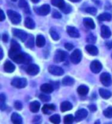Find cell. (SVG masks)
<instances>
[{
	"instance_id": "obj_1",
	"label": "cell",
	"mask_w": 112,
	"mask_h": 124,
	"mask_svg": "<svg viewBox=\"0 0 112 124\" xmlns=\"http://www.w3.org/2000/svg\"><path fill=\"white\" fill-rule=\"evenodd\" d=\"M21 53V46L15 40H12L11 42V49L8 52V55L11 59H12L16 55Z\"/></svg>"
},
{
	"instance_id": "obj_2",
	"label": "cell",
	"mask_w": 112,
	"mask_h": 124,
	"mask_svg": "<svg viewBox=\"0 0 112 124\" xmlns=\"http://www.w3.org/2000/svg\"><path fill=\"white\" fill-rule=\"evenodd\" d=\"M12 60L15 61L16 63H28L30 61H31L32 58L29 56L28 54H25L22 53H20L18 55H16L15 56H14L12 59Z\"/></svg>"
},
{
	"instance_id": "obj_3",
	"label": "cell",
	"mask_w": 112,
	"mask_h": 124,
	"mask_svg": "<svg viewBox=\"0 0 112 124\" xmlns=\"http://www.w3.org/2000/svg\"><path fill=\"white\" fill-rule=\"evenodd\" d=\"M12 85H13L14 87H16L18 89L25 88L27 85V80L25 78H14L11 82Z\"/></svg>"
},
{
	"instance_id": "obj_4",
	"label": "cell",
	"mask_w": 112,
	"mask_h": 124,
	"mask_svg": "<svg viewBox=\"0 0 112 124\" xmlns=\"http://www.w3.org/2000/svg\"><path fill=\"white\" fill-rule=\"evenodd\" d=\"M7 15L8 16V18H9L10 21L13 24L17 25L21 22V16L18 12L12 11V10H8Z\"/></svg>"
},
{
	"instance_id": "obj_5",
	"label": "cell",
	"mask_w": 112,
	"mask_h": 124,
	"mask_svg": "<svg viewBox=\"0 0 112 124\" xmlns=\"http://www.w3.org/2000/svg\"><path fill=\"white\" fill-rule=\"evenodd\" d=\"M82 54L80 49H75L71 55V61L74 64L79 63L81 60Z\"/></svg>"
},
{
	"instance_id": "obj_6",
	"label": "cell",
	"mask_w": 112,
	"mask_h": 124,
	"mask_svg": "<svg viewBox=\"0 0 112 124\" xmlns=\"http://www.w3.org/2000/svg\"><path fill=\"white\" fill-rule=\"evenodd\" d=\"M100 80L101 83L104 85H105V86H110L111 84L112 83L111 76L109 73H107V72H104V73H102L101 75Z\"/></svg>"
},
{
	"instance_id": "obj_7",
	"label": "cell",
	"mask_w": 112,
	"mask_h": 124,
	"mask_svg": "<svg viewBox=\"0 0 112 124\" xmlns=\"http://www.w3.org/2000/svg\"><path fill=\"white\" fill-rule=\"evenodd\" d=\"M12 34L14 35V36L18 37L19 39L21 41H22V42H25L28 38L27 33L25 32H24V31H22V30H21V29H12Z\"/></svg>"
},
{
	"instance_id": "obj_8",
	"label": "cell",
	"mask_w": 112,
	"mask_h": 124,
	"mask_svg": "<svg viewBox=\"0 0 112 124\" xmlns=\"http://www.w3.org/2000/svg\"><path fill=\"white\" fill-rule=\"evenodd\" d=\"M67 53L65 52H64L62 50H57L55 52V57H54V61L55 62H61L64 61V59H66Z\"/></svg>"
},
{
	"instance_id": "obj_9",
	"label": "cell",
	"mask_w": 112,
	"mask_h": 124,
	"mask_svg": "<svg viewBox=\"0 0 112 124\" xmlns=\"http://www.w3.org/2000/svg\"><path fill=\"white\" fill-rule=\"evenodd\" d=\"M87 116H88V111L85 109H81L76 112L75 119L77 122H79L81 120H82V119H85L87 117Z\"/></svg>"
},
{
	"instance_id": "obj_10",
	"label": "cell",
	"mask_w": 112,
	"mask_h": 124,
	"mask_svg": "<svg viewBox=\"0 0 112 124\" xmlns=\"http://www.w3.org/2000/svg\"><path fill=\"white\" fill-rule=\"evenodd\" d=\"M50 9H51L50 6L49 5H47V4L42 6L41 7L38 8L37 9H36V8H35V10L36 11V13H38V15H40V16L48 15L50 12Z\"/></svg>"
},
{
	"instance_id": "obj_11",
	"label": "cell",
	"mask_w": 112,
	"mask_h": 124,
	"mask_svg": "<svg viewBox=\"0 0 112 124\" xmlns=\"http://www.w3.org/2000/svg\"><path fill=\"white\" fill-rule=\"evenodd\" d=\"M49 72L55 76H62L64 74V70L61 67L56 66H50L49 67Z\"/></svg>"
},
{
	"instance_id": "obj_12",
	"label": "cell",
	"mask_w": 112,
	"mask_h": 124,
	"mask_svg": "<svg viewBox=\"0 0 112 124\" xmlns=\"http://www.w3.org/2000/svg\"><path fill=\"white\" fill-rule=\"evenodd\" d=\"M90 68H91V70L94 73H98V72H100V71L102 69V65L99 61L94 60L91 63Z\"/></svg>"
},
{
	"instance_id": "obj_13",
	"label": "cell",
	"mask_w": 112,
	"mask_h": 124,
	"mask_svg": "<svg viewBox=\"0 0 112 124\" xmlns=\"http://www.w3.org/2000/svg\"><path fill=\"white\" fill-rule=\"evenodd\" d=\"M26 72L28 74L31 76H35L39 72V67L35 64H31L27 67Z\"/></svg>"
},
{
	"instance_id": "obj_14",
	"label": "cell",
	"mask_w": 112,
	"mask_h": 124,
	"mask_svg": "<svg viewBox=\"0 0 112 124\" xmlns=\"http://www.w3.org/2000/svg\"><path fill=\"white\" fill-rule=\"evenodd\" d=\"M67 29V32L71 37L72 38H78L80 36V33L78 32V30L73 26H67L66 28Z\"/></svg>"
},
{
	"instance_id": "obj_15",
	"label": "cell",
	"mask_w": 112,
	"mask_h": 124,
	"mask_svg": "<svg viewBox=\"0 0 112 124\" xmlns=\"http://www.w3.org/2000/svg\"><path fill=\"white\" fill-rule=\"evenodd\" d=\"M101 30V34L103 38L107 39V38H109L111 36V32L110 30V29L107 26H106V25H102Z\"/></svg>"
},
{
	"instance_id": "obj_16",
	"label": "cell",
	"mask_w": 112,
	"mask_h": 124,
	"mask_svg": "<svg viewBox=\"0 0 112 124\" xmlns=\"http://www.w3.org/2000/svg\"><path fill=\"white\" fill-rule=\"evenodd\" d=\"M55 109V106L54 104H45L42 107V113L45 114H50Z\"/></svg>"
},
{
	"instance_id": "obj_17",
	"label": "cell",
	"mask_w": 112,
	"mask_h": 124,
	"mask_svg": "<svg viewBox=\"0 0 112 124\" xmlns=\"http://www.w3.org/2000/svg\"><path fill=\"white\" fill-rule=\"evenodd\" d=\"M53 86L49 83H45L41 85V90L42 92L45 93H51L53 92Z\"/></svg>"
},
{
	"instance_id": "obj_18",
	"label": "cell",
	"mask_w": 112,
	"mask_h": 124,
	"mask_svg": "<svg viewBox=\"0 0 112 124\" xmlns=\"http://www.w3.org/2000/svg\"><path fill=\"white\" fill-rule=\"evenodd\" d=\"M85 49L87 50V52L91 54L92 55H96L98 53V49H97L96 46H94V45H88L86 46Z\"/></svg>"
},
{
	"instance_id": "obj_19",
	"label": "cell",
	"mask_w": 112,
	"mask_h": 124,
	"mask_svg": "<svg viewBox=\"0 0 112 124\" xmlns=\"http://www.w3.org/2000/svg\"><path fill=\"white\" fill-rule=\"evenodd\" d=\"M15 69L14 64H12L10 61H6L4 63V70L6 72H12Z\"/></svg>"
},
{
	"instance_id": "obj_20",
	"label": "cell",
	"mask_w": 112,
	"mask_h": 124,
	"mask_svg": "<svg viewBox=\"0 0 112 124\" xmlns=\"http://www.w3.org/2000/svg\"><path fill=\"white\" fill-rule=\"evenodd\" d=\"M60 109H61L62 112H66V111L71 110L72 109V104L70 102L64 101V102H62L61 106H60Z\"/></svg>"
},
{
	"instance_id": "obj_21",
	"label": "cell",
	"mask_w": 112,
	"mask_h": 124,
	"mask_svg": "<svg viewBox=\"0 0 112 124\" xmlns=\"http://www.w3.org/2000/svg\"><path fill=\"white\" fill-rule=\"evenodd\" d=\"M29 108H30V110H31V112L32 113H37L38 110L40 109V103L38 101H34L30 103V106H29Z\"/></svg>"
},
{
	"instance_id": "obj_22",
	"label": "cell",
	"mask_w": 112,
	"mask_h": 124,
	"mask_svg": "<svg viewBox=\"0 0 112 124\" xmlns=\"http://www.w3.org/2000/svg\"><path fill=\"white\" fill-rule=\"evenodd\" d=\"M25 27L29 29H33L35 26V22H34L32 18L27 17L25 20Z\"/></svg>"
},
{
	"instance_id": "obj_23",
	"label": "cell",
	"mask_w": 112,
	"mask_h": 124,
	"mask_svg": "<svg viewBox=\"0 0 112 124\" xmlns=\"http://www.w3.org/2000/svg\"><path fill=\"white\" fill-rule=\"evenodd\" d=\"M99 93H100V96L102 98H104V99H106V100L109 99V98L112 95V93L109 90H107V89H102V88L99 89Z\"/></svg>"
},
{
	"instance_id": "obj_24",
	"label": "cell",
	"mask_w": 112,
	"mask_h": 124,
	"mask_svg": "<svg viewBox=\"0 0 112 124\" xmlns=\"http://www.w3.org/2000/svg\"><path fill=\"white\" fill-rule=\"evenodd\" d=\"M11 119H12V123L15 124H21L22 123V119H21V116L16 113H12V116H11Z\"/></svg>"
},
{
	"instance_id": "obj_25",
	"label": "cell",
	"mask_w": 112,
	"mask_h": 124,
	"mask_svg": "<svg viewBox=\"0 0 112 124\" xmlns=\"http://www.w3.org/2000/svg\"><path fill=\"white\" fill-rule=\"evenodd\" d=\"M83 23H84V25L87 28H89V29H94V28H95V25H94V21L91 19L85 18L83 20Z\"/></svg>"
},
{
	"instance_id": "obj_26",
	"label": "cell",
	"mask_w": 112,
	"mask_h": 124,
	"mask_svg": "<svg viewBox=\"0 0 112 124\" xmlns=\"http://www.w3.org/2000/svg\"><path fill=\"white\" fill-rule=\"evenodd\" d=\"M99 21H111V15L108 12H104L101 15H99L98 17Z\"/></svg>"
},
{
	"instance_id": "obj_27",
	"label": "cell",
	"mask_w": 112,
	"mask_h": 124,
	"mask_svg": "<svg viewBox=\"0 0 112 124\" xmlns=\"http://www.w3.org/2000/svg\"><path fill=\"white\" fill-rule=\"evenodd\" d=\"M89 91V89L88 86H86V85H80V86L77 88V93H78L79 95L81 96H85L87 95Z\"/></svg>"
},
{
	"instance_id": "obj_28",
	"label": "cell",
	"mask_w": 112,
	"mask_h": 124,
	"mask_svg": "<svg viewBox=\"0 0 112 124\" xmlns=\"http://www.w3.org/2000/svg\"><path fill=\"white\" fill-rule=\"evenodd\" d=\"M51 4L56 7H58L61 9L64 8V7L66 5L64 0H51Z\"/></svg>"
},
{
	"instance_id": "obj_29",
	"label": "cell",
	"mask_w": 112,
	"mask_h": 124,
	"mask_svg": "<svg viewBox=\"0 0 112 124\" xmlns=\"http://www.w3.org/2000/svg\"><path fill=\"white\" fill-rule=\"evenodd\" d=\"M45 44V37L42 35L37 36L36 38V45L38 47H43Z\"/></svg>"
},
{
	"instance_id": "obj_30",
	"label": "cell",
	"mask_w": 112,
	"mask_h": 124,
	"mask_svg": "<svg viewBox=\"0 0 112 124\" xmlns=\"http://www.w3.org/2000/svg\"><path fill=\"white\" fill-rule=\"evenodd\" d=\"M19 6L21 8H24L25 12L26 13H30L29 12V8H28V3L25 0H19Z\"/></svg>"
},
{
	"instance_id": "obj_31",
	"label": "cell",
	"mask_w": 112,
	"mask_h": 124,
	"mask_svg": "<svg viewBox=\"0 0 112 124\" xmlns=\"http://www.w3.org/2000/svg\"><path fill=\"white\" fill-rule=\"evenodd\" d=\"M75 83V80L73 78L70 77V76H65L62 79V84L64 85H71Z\"/></svg>"
},
{
	"instance_id": "obj_32",
	"label": "cell",
	"mask_w": 112,
	"mask_h": 124,
	"mask_svg": "<svg viewBox=\"0 0 112 124\" xmlns=\"http://www.w3.org/2000/svg\"><path fill=\"white\" fill-rule=\"evenodd\" d=\"M25 46L28 48H33L34 46V37L33 36H29L27 38L26 42H25Z\"/></svg>"
},
{
	"instance_id": "obj_33",
	"label": "cell",
	"mask_w": 112,
	"mask_h": 124,
	"mask_svg": "<svg viewBox=\"0 0 112 124\" xmlns=\"http://www.w3.org/2000/svg\"><path fill=\"white\" fill-rule=\"evenodd\" d=\"M50 32V36H51V38L54 39V40H58L59 39V35L58 34V32L55 31V29L54 28H51V29L49 30Z\"/></svg>"
},
{
	"instance_id": "obj_34",
	"label": "cell",
	"mask_w": 112,
	"mask_h": 124,
	"mask_svg": "<svg viewBox=\"0 0 112 124\" xmlns=\"http://www.w3.org/2000/svg\"><path fill=\"white\" fill-rule=\"evenodd\" d=\"M49 120L52 123H56L58 124L60 123V121H61V118H60L59 115H53L52 116H51L49 118Z\"/></svg>"
},
{
	"instance_id": "obj_35",
	"label": "cell",
	"mask_w": 112,
	"mask_h": 124,
	"mask_svg": "<svg viewBox=\"0 0 112 124\" xmlns=\"http://www.w3.org/2000/svg\"><path fill=\"white\" fill-rule=\"evenodd\" d=\"M73 121H74V116L72 115H67L64 118V123H72Z\"/></svg>"
},
{
	"instance_id": "obj_36",
	"label": "cell",
	"mask_w": 112,
	"mask_h": 124,
	"mask_svg": "<svg viewBox=\"0 0 112 124\" xmlns=\"http://www.w3.org/2000/svg\"><path fill=\"white\" fill-rule=\"evenodd\" d=\"M104 115L107 118H112V106L108 107L104 111Z\"/></svg>"
},
{
	"instance_id": "obj_37",
	"label": "cell",
	"mask_w": 112,
	"mask_h": 124,
	"mask_svg": "<svg viewBox=\"0 0 112 124\" xmlns=\"http://www.w3.org/2000/svg\"><path fill=\"white\" fill-rule=\"evenodd\" d=\"M96 39H97L96 37L94 35H92V34H90V35L87 37V39H86L87 42H89V43H94V42H96Z\"/></svg>"
},
{
	"instance_id": "obj_38",
	"label": "cell",
	"mask_w": 112,
	"mask_h": 124,
	"mask_svg": "<svg viewBox=\"0 0 112 124\" xmlns=\"http://www.w3.org/2000/svg\"><path fill=\"white\" fill-rule=\"evenodd\" d=\"M85 12H88V13H89V14H91V15H96L97 9L95 8H94V7H89V8H86Z\"/></svg>"
},
{
	"instance_id": "obj_39",
	"label": "cell",
	"mask_w": 112,
	"mask_h": 124,
	"mask_svg": "<svg viewBox=\"0 0 112 124\" xmlns=\"http://www.w3.org/2000/svg\"><path fill=\"white\" fill-rule=\"evenodd\" d=\"M39 98H40V100L43 102H49L51 100V97L49 96L45 95V94H41V95L39 96Z\"/></svg>"
},
{
	"instance_id": "obj_40",
	"label": "cell",
	"mask_w": 112,
	"mask_h": 124,
	"mask_svg": "<svg viewBox=\"0 0 112 124\" xmlns=\"http://www.w3.org/2000/svg\"><path fill=\"white\" fill-rule=\"evenodd\" d=\"M62 11L64 12V13L68 14L71 11V7L70 5H65V6L64 7V8H62Z\"/></svg>"
},
{
	"instance_id": "obj_41",
	"label": "cell",
	"mask_w": 112,
	"mask_h": 124,
	"mask_svg": "<svg viewBox=\"0 0 112 124\" xmlns=\"http://www.w3.org/2000/svg\"><path fill=\"white\" fill-rule=\"evenodd\" d=\"M14 106H15V108L18 110H21L22 109V104H21V102L20 101H15Z\"/></svg>"
},
{
	"instance_id": "obj_42",
	"label": "cell",
	"mask_w": 112,
	"mask_h": 124,
	"mask_svg": "<svg viewBox=\"0 0 112 124\" xmlns=\"http://www.w3.org/2000/svg\"><path fill=\"white\" fill-rule=\"evenodd\" d=\"M52 16H53V18H55V19H61L62 18L61 13H60L58 11H56V10H54L53 11V12H52Z\"/></svg>"
},
{
	"instance_id": "obj_43",
	"label": "cell",
	"mask_w": 112,
	"mask_h": 124,
	"mask_svg": "<svg viewBox=\"0 0 112 124\" xmlns=\"http://www.w3.org/2000/svg\"><path fill=\"white\" fill-rule=\"evenodd\" d=\"M64 47H65V49H68V50H71L73 48H74V46H73L71 43H69V42H68L65 45H64Z\"/></svg>"
},
{
	"instance_id": "obj_44",
	"label": "cell",
	"mask_w": 112,
	"mask_h": 124,
	"mask_svg": "<svg viewBox=\"0 0 112 124\" xmlns=\"http://www.w3.org/2000/svg\"><path fill=\"white\" fill-rule=\"evenodd\" d=\"M88 108H89L90 110L91 111V112H95V111L97 110L96 106H95V105H94V104H91V105L88 106Z\"/></svg>"
},
{
	"instance_id": "obj_45",
	"label": "cell",
	"mask_w": 112,
	"mask_h": 124,
	"mask_svg": "<svg viewBox=\"0 0 112 124\" xmlns=\"http://www.w3.org/2000/svg\"><path fill=\"white\" fill-rule=\"evenodd\" d=\"M105 46H106V47L108 49H112V41H107V42H106Z\"/></svg>"
},
{
	"instance_id": "obj_46",
	"label": "cell",
	"mask_w": 112,
	"mask_h": 124,
	"mask_svg": "<svg viewBox=\"0 0 112 124\" xmlns=\"http://www.w3.org/2000/svg\"><path fill=\"white\" fill-rule=\"evenodd\" d=\"M2 38V41H3V42H6L8 41V35H7V34H3Z\"/></svg>"
},
{
	"instance_id": "obj_47",
	"label": "cell",
	"mask_w": 112,
	"mask_h": 124,
	"mask_svg": "<svg viewBox=\"0 0 112 124\" xmlns=\"http://www.w3.org/2000/svg\"><path fill=\"white\" fill-rule=\"evenodd\" d=\"M6 99V96H5L4 94H1V95H0V100H1V103H2V102H5Z\"/></svg>"
},
{
	"instance_id": "obj_48",
	"label": "cell",
	"mask_w": 112,
	"mask_h": 124,
	"mask_svg": "<svg viewBox=\"0 0 112 124\" xmlns=\"http://www.w3.org/2000/svg\"><path fill=\"white\" fill-rule=\"evenodd\" d=\"M0 13H1V21H3V20H5V19H6V16H5V14H4V12H3V11L2 10H1L0 11Z\"/></svg>"
},
{
	"instance_id": "obj_49",
	"label": "cell",
	"mask_w": 112,
	"mask_h": 124,
	"mask_svg": "<svg viewBox=\"0 0 112 124\" xmlns=\"http://www.w3.org/2000/svg\"><path fill=\"white\" fill-rule=\"evenodd\" d=\"M71 2H80L81 0H70Z\"/></svg>"
},
{
	"instance_id": "obj_50",
	"label": "cell",
	"mask_w": 112,
	"mask_h": 124,
	"mask_svg": "<svg viewBox=\"0 0 112 124\" xmlns=\"http://www.w3.org/2000/svg\"><path fill=\"white\" fill-rule=\"evenodd\" d=\"M38 1H39V0H32V2L34 3H37V2H38Z\"/></svg>"
},
{
	"instance_id": "obj_51",
	"label": "cell",
	"mask_w": 112,
	"mask_h": 124,
	"mask_svg": "<svg viewBox=\"0 0 112 124\" xmlns=\"http://www.w3.org/2000/svg\"><path fill=\"white\" fill-rule=\"evenodd\" d=\"M3 57V51H2V49H1V59H2Z\"/></svg>"
},
{
	"instance_id": "obj_52",
	"label": "cell",
	"mask_w": 112,
	"mask_h": 124,
	"mask_svg": "<svg viewBox=\"0 0 112 124\" xmlns=\"http://www.w3.org/2000/svg\"><path fill=\"white\" fill-rule=\"evenodd\" d=\"M12 1H13V2H16L17 0H12Z\"/></svg>"
}]
</instances>
